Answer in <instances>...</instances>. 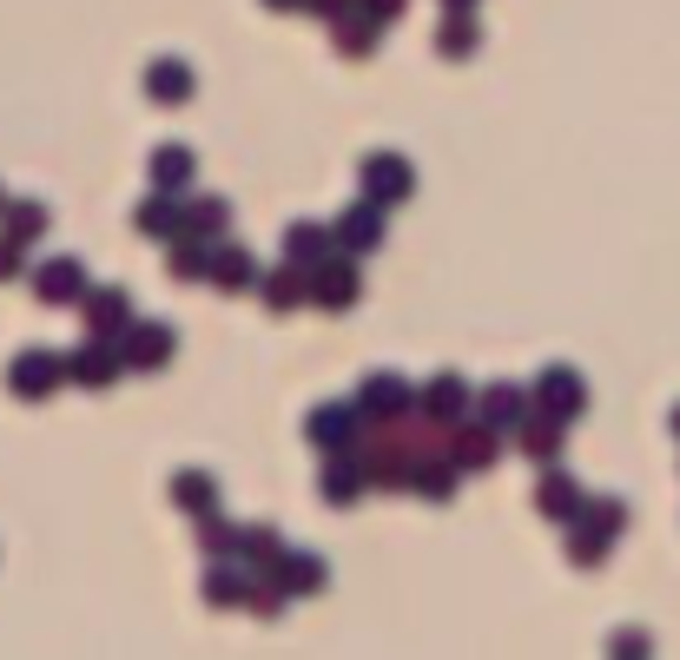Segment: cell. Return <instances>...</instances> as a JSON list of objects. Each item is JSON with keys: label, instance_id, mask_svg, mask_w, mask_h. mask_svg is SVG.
Masks as SVG:
<instances>
[{"label": "cell", "instance_id": "4", "mask_svg": "<svg viewBox=\"0 0 680 660\" xmlns=\"http://www.w3.org/2000/svg\"><path fill=\"white\" fill-rule=\"evenodd\" d=\"M152 93H159V99H179V93H185V66H159V73H152Z\"/></svg>", "mask_w": 680, "mask_h": 660}, {"label": "cell", "instance_id": "1", "mask_svg": "<svg viewBox=\"0 0 680 660\" xmlns=\"http://www.w3.org/2000/svg\"><path fill=\"white\" fill-rule=\"evenodd\" d=\"M40 297H46V304L79 297V271H73V264H46V271H40Z\"/></svg>", "mask_w": 680, "mask_h": 660}, {"label": "cell", "instance_id": "6", "mask_svg": "<svg viewBox=\"0 0 680 660\" xmlns=\"http://www.w3.org/2000/svg\"><path fill=\"white\" fill-rule=\"evenodd\" d=\"M159 344H165V331H139V350H132V357H139V364H159Z\"/></svg>", "mask_w": 680, "mask_h": 660}, {"label": "cell", "instance_id": "5", "mask_svg": "<svg viewBox=\"0 0 680 660\" xmlns=\"http://www.w3.org/2000/svg\"><path fill=\"white\" fill-rule=\"evenodd\" d=\"M430 410H436V416H450V410H456V383H450V377H443V383H430Z\"/></svg>", "mask_w": 680, "mask_h": 660}, {"label": "cell", "instance_id": "8", "mask_svg": "<svg viewBox=\"0 0 680 660\" xmlns=\"http://www.w3.org/2000/svg\"><path fill=\"white\" fill-rule=\"evenodd\" d=\"M20 264V251H0V271H13Z\"/></svg>", "mask_w": 680, "mask_h": 660}, {"label": "cell", "instance_id": "7", "mask_svg": "<svg viewBox=\"0 0 680 660\" xmlns=\"http://www.w3.org/2000/svg\"><path fill=\"white\" fill-rule=\"evenodd\" d=\"M159 178H185V152H159Z\"/></svg>", "mask_w": 680, "mask_h": 660}, {"label": "cell", "instance_id": "2", "mask_svg": "<svg viewBox=\"0 0 680 660\" xmlns=\"http://www.w3.org/2000/svg\"><path fill=\"white\" fill-rule=\"evenodd\" d=\"M364 178H370V192H377V198H397V192H403V165H397V159H370V165H364Z\"/></svg>", "mask_w": 680, "mask_h": 660}, {"label": "cell", "instance_id": "3", "mask_svg": "<svg viewBox=\"0 0 680 660\" xmlns=\"http://www.w3.org/2000/svg\"><path fill=\"white\" fill-rule=\"evenodd\" d=\"M317 297H324V304H350V271H324V278H317Z\"/></svg>", "mask_w": 680, "mask_h": 660}]
</instances>
